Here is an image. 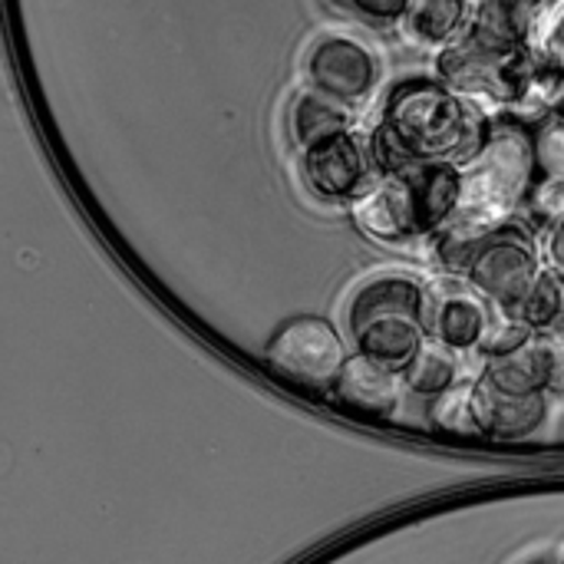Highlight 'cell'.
Returning <instances> with one entry per match:
<instances>
[{
  "label": "cell",
  "instance_id": "27",
  "mask_svg": "<svg viewBox=\"0 0 564 564\" xmlns=\"http://www.w3.org/2000/svg\"><path fill=\"white\" fill-rule=\"evenodd\" d=\"M529 564H562V562H555V558H535V562H529Z\"/></svg>",
  "mask_w": 564,
  "mask_h": 564
},
{
  "label": "cell",
  "instance_id": "2",
  "mask_svg": "<svg viewBox=\"0 0 564 564\" xmlns=\"http://www.w3.org/2000/svg\"><path fill=\"white\" fill-rule=\"evenodd\" d=\"M539 195V159H535V126L506 112L492 119L486 145L463 165V202L456 218L430 241L433 261L463 278L476 241L516 221V212L532 205Z\"/></svg>",
  "mask_w": 564,
  "mask_h": 564
},
{
  "label": "cell",
  "instance_id": "8",
  "mask_svg": "<svg viewBox=\"0 0 564 564\" xmlns=\"http://www.w3.org/2000/svg\"><path fill=\"white\" fill-rule=\"evenodd\" d=\"M297 155H301V178L307 192L327 205L354 208L380 178L370 155V142H364L354 129L321 139Z\"/></svg>",
  "mask_w": 564,
  "mask_h": 564
},
{
  "label": "cell",
  "instance_id": "25",
  "mask_svg": "<svg viewBox=\"0 0 564 564\" xmlns=\"http://www.w3.org/2000/svg\"><path fill=\"white\" fill-rule=\"evenodd\" d=\"M324 3H327V10H334V13H354L350 0H324Z\"/></svg>",
  "mask_w": 564,
  "mask_h": 564
},
{
  "label": "cell",
  "instance_id": "19",
  "mask_svg": "<svg viewBox=\"0 0 564 564\" xmlns=\"http://www.w3.org/2000/svg\"><path fill=\"white\" fill-rule=\"evenodd\" d=\"M426 420H430V426L436 433H446V436H476L479 440L476 416H473V377L466 383H459L456 390L430 400Z\"/></svg>",
  "mask_w": 564,
  "mask_h": 564
},
{
  "label": "cell",
  "instance_id": "11",
  "mask_svg": "<svg viewBox=\"0 0 564 564\" xmlns=\"http://www.w3.org/2000/svg\"><path fill=\"white\" fill-rule=\"evenodd\" d=\"M552 397L549 393H506L492 387L486 377H473V416L479 440H496V443H522L542 433L549 423Z\"/></svg>",
  "mask_w": 564,
  "mask_h": 564
},
{
  "label": "cell",
  "instance_id": "16",
  "mask_svg": "<svg viewBox=\"0 0 564 564\" xmlns=\"http://www.w3.org/2000/svg\"><path fill=\"white\" fill-rule=\"evenodd\" d=\"M466 380H469V377H466V370H463V357L453 354L449 347L436 344V340H430V344L420 350V357L413 360V367L403 373L406 393L423 397L426 403L436 400V397H443V393H449V390H456V387L466 383Z\"/></svg>",
  "mask_w": 564,
  "mask_h": 564
},
{
  "label": "cell",
  "instance_id": "17",
  "mask_svg": "<svg viewBox=\"0 0 564 564\" xmlns=\"http://www.w3.org/2000/svg\"><path fill=\"white\" fill-rule=\"evenodd\" d=\"M492 387L506 390V393H519V397H532V393H545V373H542V344L539 337H532L525 347L506 354V357H492L486 360L482 373Z\"/></svg>",
  "mask_w": 564,
  "mask_h": 564
},
{
  "label": "cell",
  "instance_id": "24",
  "mask_svg": "<svg viewBox=\"0 0 564 564\" xmlns=\"http://www.w3.org/2000/svg\"><path fill=\"white\" fill-rule=\"evenodd\" d=\"M542 258H545V268L564 281V212L549 221V231L542 241Z\"/></svg>",
  "mask_w": 564,
  "mask_h": 564
},
{
  "label": "cell",
  "instance_id": "20",
  "mask_svg": "<svg viewBox=\"0 0 564 564\" xmlns=\"http://www.w3.org/2000/svg\"><path fill=\"white\" fill-rule=\"evenodd\" d=\"M535 159H539V195L564 188V116L549 112L535 126Z\"/></svg>",
  "mask_w": 564,
  "mask_h": 564
},
{
  "label": "cell",
  "instance_id": "22",
  "mask_svg": "<svg viewBox=\"0 0 564 564\" xmlns=\"http://www.w3.org/2000/svg\"><path fill=\"white\" fill-rule=\"evenodd\" d=\"M354 13L367 23H377V26H393L400 20H410L416 0H350Z\"/></svg>",
  "mask_w": 564,
  "mask_h": 564
},
{
  "label": "cell",
  "instance_id": "15",
  "mask_svg": "<svg viewBox=\"0 0 564 564\" xmlns=\"http://www.w3.org/2000/svg\"><path fill=\"white\" fill-rule=\"evenodd\" d=\"M476 20L473 17V0H416L406 26L410 36L423 46H449L456 43Z\"/></svg>",
  "mask_w": 564,
  "mask_h": 564
},
{
  "label": "cell",
  "instance_id": "23",
  "mask_svg": "<svg viewBox=\"0 0 564 564\" xmlns=\"http://www.w3.org/2000/svg\"><path fill=\"white\" fill-rule=\"evenodd\" d=\"M542 344V373H545V393L564 397V340L558 337H539Z\"/></svg>",
  "mask_w": 564,
  "mask_h": 564
},
{
  "label": "cell",
  "instance_id": "7",
  "mask_svg": "<svg viewBox=\"0 0 564 564\" xmlns=\"http://www.w3.org/2000/svg\"><path fill=\"white\" fill-rule=\"evenodd\" d=\"M350 357L354 354L347 350V337L324 314L288 317L264 344V360L274 373L321 393L334 390Z\"/></svg>",
  "mask_w": 564,
  "mask_h": 564
},
{
  "label": "cell",
  "instance_id": "9",
  "mask_svg": "<svg viewBox=\"0 0 564 564\" xmlns=\"http://www.w3.org/2000/svg\"><path fill=\"white\" fill-rule=\"evenodd\" d=\"M304 76L314 93L350 109L377 93L380 59L364 40L347 33H327L311 43L304 56Z\"/></svg>",
  "mask_w": 564,
  "mask_h": 564
},
{
  "label": "cell",
  "instance_id": "10",
  "mask_svg": "<svg viewBox=\"0 0 564 564\" xmlns=\"http://www.w3.org/2000/svg\"><path fill=\"white\" fill-rule=\"evenodd\" d=\"M496 321L499 314L463 278H443L426 288V334L459 357H482Z\"/></svg>",
  "mask_w": 564,
  "mask_h": 564
},
{
  "label": "cell",
  "instance_id": "4",
  "mask_svg": "<svg viewBox=\"0 0 564 564\" xmlns=\"http://www.w3.org/2000/svg\"><path fill=\"white\" fill-rule=\"evenodd\" d=\"M426 288L403 271L364 281L347 301V334L357 354L403 377L430 344Z\"/></svg>",
  "mask_w": 564,
  "mask_h": 564
},
{
  "label": "cell",
  "instance_id": "14",
  "mask_svg": "<svg viewBox=\"0 0 564 564\" xmlns=\"http://www.w3.org/2000/svg\"><path fill=\"white\" fill-rule=\"evenodd\" d=\"M350 109L314 93V89H304L294 96L291 109H288V129H291V142L297 152L311 149L314 142L321 139H330L337 132H347L350 129Z\"/></svg>",
  "mask_w": 564,
  "mask_h": 564
},
{
  "label": "cell",
  "instance_id": "5",
  "mask_svg": "<svg viewBox=\"0 0 564 564\" xmlns=\"http://www.w3.org/2000/svg\"><path fill=\"white\" fill-rule=\"evenodd\" d=\"M436 76L473 102L516 109L535 102V56L529 43L473 23L456 43L436 53Z\"/></svg>",
  "mask_w": 564,
  "mask_h": 564
},
{
  "label": "cell",
  "instance_id": "18",
  "mask_svg": "<svg viewBox=\"0 0 564 564\" xmlns=\"http://www.w3.org/2000/svg\"><path fill=\"white\" fill-rule=\"evenodd\" d=\"M549 7H552V0H479L473 23H479L492 33H502L509 40L529 43L532 30L539 26V20L545 17Z\"/></svg>",
  "mask_w": 564,
  "mask_h": 564
},
{
  "label": "cell",
  "instance_id": "26",
  "mask_svg": "<svg viewBox=\"0 0 564 564\" xmlns=\"http://www.w3.org/2000/svg\"><path fill=\"white\" fill-rule=\"evenodd\" d=\"M552 337H558V340H564V317H562V324L555 327V334H552Z\"/></svg>",
  "mask_w": 564,
  "mask_h": 564
},
{
  "label": "cell",
  "instance_id": "21",
  "mask_svg": "<svg viewBox=\"0 0 564 564\" xmlns=\"http://www.w3.org/2000/svg\"><path fill=\"white\" fill-rule=\"evenodd\" d=\"M564 317V281L558 274L545 271L542 281L535 284L529 304L522 307L519 321L535 334V337H552L555 327L562 324Z\"/></svg>",
  "mask_w": 564,
  "mask_h": 564
},
{
  "label": "cell",
  "instance_id": "1",
  "mask_svg": "<svg viewBox=\"0 0 564 564\" xmlns=\"http://www.w3.org/2000/svg\"><path fill=\"white\" fill-rule=\"evenodd\" d=\"M489 129L482 106L440 76H406L390 86L367 142L377 172L393 175L410 165H466L486 145Z\"/></svg>",
  "mask_w": 564,
  "mask_h": 564
},
{
  "label": "cell",
  "instance_id": "13",
  "mask_svg": "<svg viewBox=\"0 0 564 564\" xmlns=\"http://www.w3.org/2000/svg\"><path fill=\"white\" fill-rule=\"evenodd\" d=\"M532 56H535V102L549 112L564 116V0H552L539 26L532 30Z\"/></svg>",
  "mask_w": 564,
  "mask_h": 564
},
{
  "label": "cell",
  "instance_id": "3",
  "mask_svg": "<svg viewBox=\"0 0 564 564\" xmlns=\"http://www.w3.org/2000/svg\"><path fill=\"white\" fill-rule=\"evenodd\" d=\"M463 165H410L380 175L350 208L354 225L380 245L433 241L459 212Z\"/></svg>",
  "mask_w": 564,
  "mask_h": 564
},
{
  "label": "cell",
  "instance_id": "12",
  "mask_svg": "<svg viewBox=\"0 0 564 564\" xmlns=\"http://www.w3.org/2000/svg\"><path fill=\"white\" fill-rule=\"evenodd\" d=\"M330 393L344 410H354L370 420H393L403 406L406 383L400 373L354 354Z\"/></svg>",
  "mask_w": 564,
  "mask_h": 564
},
{
  "label": "cell",
  "instance_id": "6",
  "mask_svg": "<svg viewBox=\"0 0 564 564\" xmlns=\"http://www.w3.org/2000/svg\"><path fill=\"white\" fill-rule=\"evenodd\" d=\"M545 258L522 221H506L486 231L463 271V281L499 314L519 321L535 284L545 274Z\"/></svg>",
  "mask_w": 564,
  "mask_h": 564
}]
</instances>
